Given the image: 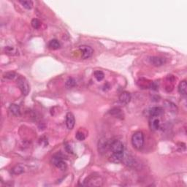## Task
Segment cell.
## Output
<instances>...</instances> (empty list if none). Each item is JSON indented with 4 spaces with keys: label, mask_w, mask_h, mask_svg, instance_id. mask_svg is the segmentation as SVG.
<instances>
[{
    "label": "cell",
    "mask_w": 187,
    "mask_h": 187,
    "mask_svg": "<svg viewBox=\"0 0 187 187\" xmlns=\"http://www.w3.org/2000/svg\"><path fill=\"white\" fill-rule=\"evenodd\" d=\"M48 47L52 50H57L60 48L61 44L57 40H52L48 43Z\"/></svg>",
    "instance_id": "obj_15"
},
{
    "label": "cell",
    "mask_w": 187,
    "mask_h": 187,
    "mask_svg": "<svg viewBox=\"0 0 187 187\" xmlns=\"http://www.w3.org/2000/svg\"><path fill=\"white\" fill-rule=\"evenodd\" d=\"M132 144L137 150L143 149L144 145V135L143 132H136L132 137Z\"/></svg>",
    "instance_id": "obj_1"
},
{
    "label": "cell",
    "mask_w": 187,
    "mask_h": 187,
    "mask_svg": "<svg viewBox=\"0 0 187 187\" xmlns=\"http://www.w3.org/2000/svg\"><path fill=\"white\" fill-rule=\"evenodd\" d=\"M178 91L182 95H186L187 92V84L186 80H183L179 83Z\"/></svg>",
    "instance_id": "obj_14"
},
{
    "label": "cell",
    "mask_w": 187,
    "mask_h": 187,
    "mask_svg": "<svg viewBox=\"0 0 187 187\" xmlns=\"http://www.w3.org/2000/svg\"><path fill=\"white\" fill-rule=\"evenodd\" d=\"M24 172V168L21 165H17L12 169V173L14 175H20Z\"/></svg>",
    "instance_id": "obj_16"
},
{
    "label": "cell",
    "mask_w": 187,
    "mask_h": 187,
    "mask_svg": "<svg viewBox=\"0 0 187 187\" xmlns=\"http://www.w3.org/2000/svg\"><path fill=\"white\" fill-rule=\"evenodd\" d=\"M16 51L15 48L12 46H7L5 48V52L7 53V54H10V55H12Z\"/></svg>",
    "instance_id": "obj_25"
},
{
    "label": "cell",
    "mask_w": 187,
    "mask_h": 187,
    "mask_svg": "<svg viewBox=\"0 0 187 187\" xmlns=\"http://www.w3.org/2000/svg\"><path fill=\"white\" fill-rule=\"evenodd\" d=\"M19 2L22 4V6L24 8L27 9V10H31L33 6V2L32 1H29V0H26V1H19Z\"/></svg>",
    "instance_id": "obj_18"
},
{
    "label": "cell",
    "mask_w": 187,
    "mask_h": 187,
    "mask_svg": "<svg viewBox=\"0 0 187 187\" xmlns=\"http://www.w3.org/2000/svg\"><path fill=\"white\" fill-rule=\"evenodd\" d=\"M17 84H18V86L19 87L20 90H21V93L25 96L28 95L30 88H29V85L27 80L22 76H19L17 79Z\"/></svg>",
    "instance_id": "obj_4"
},
{
    "label": "cell",
    "mask_w": 187,
    "mask_h": 187,
    "mask_svg": "<svg viewBox=\"0 0 187 187\" xmlns=\"http://www.w3.org/2000/svg\"><path fill=\"white\" fill-rule=\"evenodd\" d=\"M164 107H165L166 110H167L168 111L171 112V113H177L178 109V107L176 106V105L173 102H170L169 100H165L163 102Z\"/></svg>",
    "instance_id": "obj_9"
},
{
    "label": "cell",
    "mask_w": 187,
    "mask_h": 187,
    "mask_svg": "<svg viewBox=\"0 0 187 187\" xmlns=\"http://www.w3.org/2000/svg\"><path fill=\"white\" fill-rule=\"evenodd\" d=\"M110 113L115 117H121L122 116V113H121V110L118 108H113L112 110H110Z\"/></svg>",
    "instance_id": "obj_22"
},
{
    "label": "cell",
    "mask_w": 187,
    "mask_h": 187,
    "mask_svg": "<svg viewBox=\"0 0 187 187\" xmlns=\"http://www.w3.org/2000/svg\"><path fill=\"white\" fill-rule=\"evenodd\" d=\"M94 78L98 80V81H101L104 79L105 78V75L102 72V71H99V70H97V71L94 72Z\"/></svg>",
    "instance_id": "obj_21"
},
{
    "label": "cell",
    "mask_w": 187,
    "mask_h": 187,
    "mask_svg": "<svg viewBox=\"0 0 187 187\" xmlns=\"http://www.w3.org/2000/svg\"><path fill=\"white\" fill-rule=\"evenodd\" d=\"M3 77L7 80H13L16 77V73L15 72H7L3 75Z\"/></svg>",
    "instance_id": "obj_20"
},
{
    "label": "cell",
    "mask_w": 187,
    "mask_h": 187,
    "mask_svg": "<svg viewBox=\"0 0 187 187\" xmlns=\"http://www.w3.org/2000/svg\"><path fill=\"white\" fill-rule=\"evenodd\" d=\"M160 127V123H159V120L157 119V118H155L152 121L151 124V128L153 130H157V129H159Z\"/></svg>",
    "instance_id": "obj_19"
},
{
    "label": "cell",
    "mask_w": 187,
    "mask_h": 187,
    "mask_svg": "<svg viewBox=\"0 0 187 187\" xmlns=\"http://www.w3.org/2000/svg\"><path fill=\"white\" fill-rule=\"evenodd\" d=\"M149 62L153 66L160 67L166 63V59L159 57H151L149 58Z\"/></svg>",
    "instance_id": "obj_7"
},
{
    "label": "cell",
    "mask_w": 187,
    "mask_h": 187,
    "mask_svg": "<svg viewBox=\"0 0 187 187\" xmlns=\"http://www.w3.org/2000/svg\"><path fill=\"white\" fill-rule=\"evenodd\" d=\"M103 180L99 175H91L87 177L83 181V186H100L102 185Z\"/></svg>",
    "instance_id": "obj_2"
},
{
    "label": "cell",
    "mask_w": 187,
    "mask_h": 187,
    "mask_svg": "<svg viewBox=\"0 0 187 187\" xmlns=\"http://www.w3.org/2000/svg\"><path fill=\"white\" fill-rule=\"evenodd\" d=\"M75 85H76V81L74 78H69L67 80L66 83H65V86H66V88H73V87H74Z\"/></svg>",
    "instance_id": "obj_17"
},
{
    "label": "cell",
    "mask_w": 187,
    "mask_h": 187,
    "mask_svg": "<svg viewBox=\"0 0 187 187\" xmlns=\"http://www.w3.org/2000/svg\"><path fill=\"white\" fill-rule=\"evenodd\" d=\"M80 52H81L82 58L83 59H86L90 58L93 55L94 51L92 48L88 46H81L79 48Z\"/></svg>",
    "instance_id": "obj_6"
},
{
    "label": "cell",
    "mask_w": 187,
    "mask_h": 187,
    "mask_svg": "<svg viewBox=\"0 0 187 187\" xmlns=\"http://www.w3.org/2000/svg\"><path fill=\"white\" fill-rule=\"evenodd\" d=\"M164 113V110L161 107H154L149 110V115L151 117L160 116Z\"/></svg>",
    "instance_id": "obj_12"
},
{
    "label": "cell",
    "mask_w": 187,
    "mask_h": 187,
    "mask_svg": "<svg viewBox=\"0 0 187 187\" xmlns=\"http://www.w3.org/2000/svg\"><path fill=\"white\" fill-rule=\"evenodd\" d=\"M109 150L111 151L112 153L116 154H124V144L120 140H109Z\"/></svg>",
    "instance_id": "obj_3"
},
{
    "label": "cell",
    "mask_w": 187,
    "mask_h": 187,
    "mask_svg": "<svg viewBox=\"0 0 187 187\" xmlns=\"http://www.w3.org/2000/svg\"><path fill=\"white\" fill-rule=\"evenodd\" d=\"M54 165L57 167V168H59L61 170L64 171L67 168V165L63 160V158L60 156L57 155L55 156L54 157Z\"/></svg>",
    "instance_id": "obj_5"
},
{
    "label": "cell",
    "mask_w": 187,
    "mask_h": 187,
    "mask_svg": "<svg viewBox=\"0 0 187 187\" xmlns=\"http://www.w3.org/2000/svg\"><path fill=\"white\" fill-rule=\"evenodd\" d=\"M9 110L12 115L15 116H21V109L18 105L15 104H11L9 107Z\"/></svg>",
    "instance_id": "obj_13"
},
{
    "label": "cell",
    "mask_w": 187,
    "mask_h": 187,
    "mask_svg": "<svg viewBox=\"0 0 187 187\" xmlns=\"http://www.w3.org/2000/svg\"><path fill=\"white\" fill-rule=\"evenodd\" d=\"M86 137V136L85 134H84L83 132H80V131H78L75 135L76 139H77L78 140H79V141H83V140H85Z\"/></svg>",
    "instance_id": "obj_24"
},
{
    "label": "cell",
    "mask_w": 187,
    "mask_h": 187,
    "mask_svg": "<svg viewBox=\"0 0 187 187\" xmlns=\"http://www.w3.org/2000/svg\"><path fill=\"white\" fill-rule=\"evenodd\" d=\"M65 148H66V150L69 153H72V150L71 147H70V145H67L66 144V146H65Z\"/></svg>",
    "instance_id": "obj_26"
},
{
    "label": "cell",
    "mask_w": 187,
    "mask_h": 187,
    "mask_svg": "<svg viewBox=\"0 0 187 187\" xmlns=\"http://www.w3.org/2000/svg\"><path fill=\"white\" fill-rule=\"evenodd\" d=\"M31 24H32V27L35 29H40V27L41 26V22H40V20L37 19V18H34V19H32Z\"/></svg>",
    "instance_id": "obj_23"
},
{
    "label": "cell",
    "mask_w": 187,
    "mask_h": 187,
    "mask_svg": "<svg viewBox=\"0 0 187 187\" xmlns=\"http://www.w3.org/2000/svg\"><path fill=\"white\" fill-rule=\"evenodd\" d=\"M123 159H124V154H116V153H112L109 157V160L113 163L121 162L123 161Z\"/></svg>",
    "instance_id": "obj_11"
},
{
    "label": "cell",
    "mask_w": 187,
    "mask_h": 187,
    "mask_svg": "<svg viewBox=\"0 0 187 187\" xmlns=\"http://www.w3.org/2000/svg\"><path fill=\"white\" fill-rule=\"evenodd\" d=\"M75 120L74 115H73L72 113H70V112L67 113L66 124H67V129H72L75 126Z\"/></svg>",
    "instance_id": "obj_10"
},
{
    "label": "cell",
    "mask_w": 187,
    "mask_h": 187,
    "mask_svg": "<svg viewBox=\"0 0 187 187\" xmlns=\"http://www.w3.org/2000/svg\"><path fill=\"white\" fill-rule=\"evenodd\" d=\"M132 99L131 94L128 91H123L119 96V102L122 105H127Z\"/></svg>",
    "instance_id": "obj_8"
}]
</instances>
